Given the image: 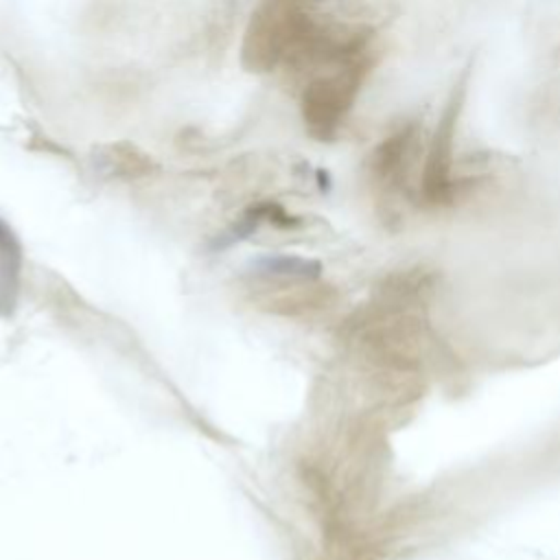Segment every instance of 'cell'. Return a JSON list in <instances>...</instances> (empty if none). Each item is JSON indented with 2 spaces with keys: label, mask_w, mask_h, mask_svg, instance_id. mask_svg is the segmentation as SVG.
Returning a JSON list of instances; mask_svg holds the SVG:
<instances>
[{
  "label": "cell",
  "mask_w": 560,
  "mask_h": 560,
  "mask_svg": "<svg viewBox=\"0 0 560 560\" xmlns=\"http://www.w3.org/2000/svg\"><path fill=\"white\" fill-rule=\"evenodd\" d=\"M374 66L372 52L361 55L328 72L315 74L302 90L300 109L306 131L319 140L330 142L337 138L354 101Z\"/></svg>",
  "instance_id": "obj_1"
},
{
  "label": "cell",
  "mask_w": 560,
  "mask_h": 560,
  "mask_svg": "<svg viewBox=\"0 0 560 560\" xmlns=\"http://www.w3.org/2000/svg\"><path fill=\"white\" fill-rule=\"evenodd\" d=\"M470 77H472V59L455 77L424 151L418 188H420L422 201L429 206H446L455 199V177H453L455 133L459 127V118L464 114Z\"/></svg>",
  "instance_id": "obj_2"
},
{
  "label": "cell",
  "mask_w": 560,
  "mask_h": 560,
  "mask_svg": "<svg viewBox=\"0 0 560 560\" xmlns=\"http://www.w3.org/2000/svg\"><path fill=\"white\" fill-rule=\"evenodd\" d=\"M308 11L300 0H262L249 15L241 44L247 72L267 74L282 66Z\"/></svg>",
  "instance_id": "obj_3"
},
{
  "label": "cell",
  "mask_w": 560,
  "mask_h": 560,
  "mask_svg": "<svg viewBox=\"0 0 560 560\" xmlns=\"http://www.w3.org/2000/svg\"><path fill=\"white\" fill-rule=\"evenodd\" d=\"M418 142L420 131L413 122L402 125L400 129L383 138L370 153V175L385 188H405L420 153Z\"/></svg>",
  "instance_id": "obj_4"
},
{
  "label": "cell",
  "mask_w": 560,
  "mask_h": 560,
  "mask_svg": "<svg viewBox=\"0 0 560 560\" xmlns=\"http://www.w3.org/2000/svg\"><path fill=\"white\" fill-rule=\"evenodd\" d=\"M22 243L13 228L0 217V317H11L20 295Z\"/></svg>",
  "instance_id": "obj_5"
},
{
  "label": "cell",
  "mask_w": 560,
  "mask_h": 560,
  "mask_svg": "<svg viewBox=\"0 0 560 560\" xmlns=\"http://www.w3.org/2000/svg\"><path fill=\"white\" fill-rule=\"evenodd\" d=\"M101 155L98 160L107 164V168L125 173V175H144L153 168V160L151 155L142 153L140 147L131 144V142H112L105 147H98Z\"/></svg>",
  "instance_id": "obj_6"
},
{
  "label": "cell",
  "mask_w": 560,
  "mask_h": 560,
  "mask_svg": "<svg viewBox=\"0 0 560 560\" xmlns=\"http://www.w3.org/2000/svg\"><path fill=\"white\" fill-rule=\"evenodd\" d=\"M252 269H256L258 273L302 276V278H315L319 273V265L315 260H306L298 256H262L252 262Z\"/></svg>",
  "instance_id": "obj_7"
}]
</instances>
